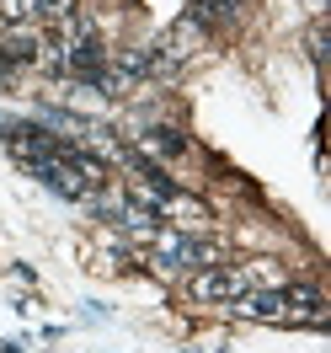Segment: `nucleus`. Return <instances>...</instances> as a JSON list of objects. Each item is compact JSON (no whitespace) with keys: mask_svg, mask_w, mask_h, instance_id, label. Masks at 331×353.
Returning <instances> with one entry per match:
<instances>
[{"mask_svg":"<svg viewBox=\"0 0 331 353\" xmlns=\"http://www.w3.org/2000/svg\"><path fill=\"white\" fill-rule=\"evenodd\" d=\"M230 310L246 316V321H284L288 327V294L284 289H246L241 300H230Z\"/></svg>","mask_w":331,"mask_h":353,"instance_id":"7ed1b4c3","label":"nucleus"},{"mask_svg":"<svg viewBox=\"0 0 331 353\" xmlns=\"http://www.w3.org/2000/svg\"><path fill=\"white\" fill-rule=\"evenodd\" d=\"M241 11V0H193V11L182 17L187 27H214V22H230Z\"/></svg>","mask_w":331,"mask_h":353,"instance_id":"20e7f679","label":"nucleus"},{"mask_svg":"<svg viewBox=\"0 0 331 353\" xmlns=\"http://www.w3.org/2000/svg\"><path fill=\"white\" fill-rule=\"evenodd\" d=\"M246 289H251V268H198L187 294L198 305H224V300H241Z\"/></svg>","mask_w":331,"mask_h":353,"instance_id":"f03ea898","label":"nucleus"},{"mask_svg":"<svg viewBox=\"0 0 331 353\" xmlns=\"http://www.w3.org/2000/svg\"><path fill=\"white\" fill-rule=\"evenodd\" d=\"M139 139H145V150H155V155H182V139L171 129H145Z\"/></svg>","mask_w":331,"mask_h":353,"instance_id":"39448f33","label":"nucleus"},{"mask_svg":"<svg viewBox=\"0 0 331 353\" xmlns=\"http://www.w3.org/2000/svg\"><path fill=\"white\" fill-rule=\"evenodd\" d=\"M150 252H155V268L177 273V268H220V246L214 241H198L193 230H155L150 236Z\"/></svg>","mask_w":331,"mask_h":353,"instance_id":"f257e3e1","label":"nucleus"}]
</instances>
